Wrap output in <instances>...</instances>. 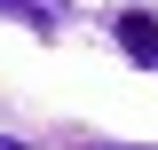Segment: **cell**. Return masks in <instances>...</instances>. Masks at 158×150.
<instances>
[{
	"label": "cell",
	"instance_id": "1",
	"mask_svg": "<svg viewBox=\"0 0 158 150\" xmlns=\"http://www.w3.org/2000/svg\"><path fill=\"white\" fill-rule=\"evenodd\" d=\"M111 40L135 63H158V8H118V16H111Z\"/></svg>",
	"mask_w": 158,
	"mask_h": 150
},
{
	"label": "cell",
	"instance_id": "3",
	"mask_svg": "<svg viewBox=\"0 0 158 150\" xmlns=\"http://www.w3.org/2000/svg\"><path fill=\"white\" fill-rule=\"evenodd\" d=\"M103 150H142V142H103Z\"/></svg>",
	"mask_w": 158,
	"mask_h": 150
},
{
	"label": "cell",
	"instance_id": "2",
	"mask_svg": "<svg viewBox=\"0 0 158 150\" xmlns=\"http://www.w3.org/2000/svg\"><path fill=\"white\" fill-rule=\"evenodd\" d=\"M0 16H16V24H32L40 40L56 32V0H0Z\"/></svg>",
	"mask_w": 158,
	"mask_h": 150
}]
</instances>
